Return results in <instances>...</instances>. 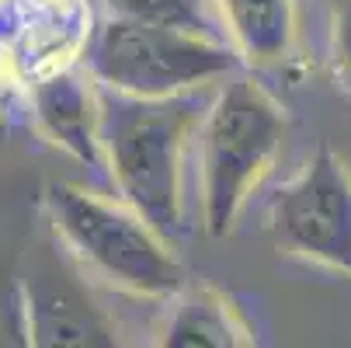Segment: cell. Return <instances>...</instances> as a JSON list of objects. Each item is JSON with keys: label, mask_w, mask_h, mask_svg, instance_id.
Here are the masks:
<instances>
[{"label": "cell", "mask_w": 351, "mask_h": 348, "mask_svg": "<svg viewBox=\"0 0 351 348\" xmlns=\"http://www.w3.org/2000/svg\"><path fill=\"white\" fill-rule=\"evenodd\" d=\"M202 115L198 94L136 102L101 91V143L115 192L167 240L184 227V157Z\"/></svg>", "instance_id": "6da1fadb"}, {"label": "cell", "mask_w": 351, "mask_h": 348, "mask_svg": "<svg viewBox=\"0 0 351 348\" xmlns=\"http://www.w3.org/2000/svg\"><path fill=\"white\" fill-rule=\"evenodd\" d=\"M42 206L53 237L84 275L139 300H167L184 286V265L171 251V240L122 198L49 181Z\"/></svg>", "instance_id": "7a4b0ae2"}, {"label": "cell", "mask_w": 351, "mask_h": 348, "mask_svg": "<svg viewBox=\"0 0 351 348\" xmlns=\"http://www.w3.org/2000/svg\"><path fill=\"white\" fill-rule=\"evenodd\" d=\"M285 139V115L250 77L219 84L198 126V206L202 227L223 237L271 171Z\"/></svg>", "instance_id": "3957f363"}, {"label": "cell", "mask_w": 351, "mask_h": 348, "mask_svg": "<svg viewBox=\"0 0 351 348\" xmlns=\"http://www.w3.org/2000/svg\"><path fill=\"white\" fill-rule=\"evenodd\" d=\"M237 67L240 56L226 42L125 18H105L84 45V70L97 80V87L136 102L198 94L230 80Z\"/></svg>", "instance_id": "277c9868"}, {"label": "cell", "mask_w": 351, "mask_h": 348, "mask_svg": "<svg viewBox=\"0 0 351 348\" xmlns=\"http://www.w3.org/2000/svg\"><path fill=\"white\" fill-rule=\"evenodd\" d=\"M282 255L351 279V171L334 150H317L268 206Z\"/></svg>", "instance_id": "5b68a950"}, {"label": "cell", "mask_w": 351, "mask_h": 348, "mask_svg": "<svg viewBox=\"0 0 351 348\" xmlns=\"http://www.w3.org/2000/svg\"><path fill=\"white\" fill-rule=\"evenodd\" d=\"M25 348H125L115 321L94 300L84 272L49 233L28 247L21 275Z\"/></svg>", "instance_id": "8992f818"}, {"label": "cell", "mask_w": 351, "mask_h": 348, "mask_svg": "<svg viewBox=\"0 0 351 348\" xmlns=\"http://www.w3.org/2000/svg\"><path fill=\"white\" fill-rule=\"evenodd\" d=\"M28 102L32 119L49 143L87 167H105L101 87L84 67H53L35 73Z\"/></svg>", "instance_id": "52a82bcc"}, {"label": "cell", "mask_w": 351, "mask_h": 348, "mask_svg": "<svg viewBox=\"0 0 351 348\" xmlns=\"http://www.w3.org/2000/svg\"><path fill=\"white\" fill-rule=\"evenodd\" d=\"M154 348H258V341L230 292L184 282L164 300L154 324Z\"/></svg>", "instance_id": "ba28073f"}, {"label": "cell", "mask_w": 351, "mask_h": 348, "mask_svg": "<svg viewBox=\"0 0 351 348\" xmlns=\"http://www.w3.org/2000/svg\"><path fill=\"white\" fill-rule=\"evenodd\" d=\"M226 42L247 67L282 63L299 38L295 0H216Z\"/></svg>", "instance_id": "9c48e42d"}, {"label": "cell", "mask_w": 351, "mask_h": 348, "mask_svg": "<svg viewBox=\"0 0 351 348\" xmlns=\"http://www.w3.org/2000/svg\"><path fill=\"white\" fill-rule=\"evenodd\" d=\"M105 11H108V18H125V21H139V25L226 42L216 0H105Z\"/></svg>", "instance_id": "30bf717a"}, {"label": "cell", "mask_w": 351, "mask_h": 348, "mask_svg": "<svg viewBox=\"0 0 351 348\" xmlns=\"http://www.w3.org/2000/svg\"><path fill=\"white\" fill-rule=\"evenodd\" d=\"M330 60L344 91H351V0H337L330 21Z\"/></svg>", "instance_id": "8fae6325"}]
</instances>
